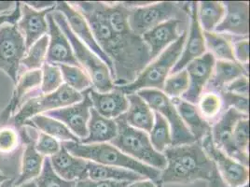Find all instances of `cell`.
<instances>
[{"mask_svg":"<svg viewBox=\"0 0 250 187\" xmlns=\"http://www.w3.org/2000/svg\"><path fill=\"white\" fill-rule=\"evenodd\" d=\"M88 23L94 40L113 64L116 86L134 82L151 62L148 48L142 38L132 30L116 33L111 28L103 2H72Z\"/></svg>","mask_w":250,"mask_h":187,"instance_id":"6da1fadb","label":"cell"},{"mask_svg":"<svg viewBox=\"0 0 250 187\" xmlns=\"http://www.w3.org/2000/svg\"><path fill=\"white\" fill-rule=\"evenodd\" d=\"M163 154L167 159V166L161 171L158 181L160 185H187L198 180L209 181L216 169L198 141L170 146Z\"/></svg>","mask_w":250,"mask_h":187,"instance_id":"7a4b0ae2","label":"cell"},{"mask_svg":"<svg viewBox=\"0 0 250 187\" xmlns=\"http://www.w3.org/2000/svg\"><path fill=\"white\" fill-rule=\"evenodd\" d=\"M61 145L63 146L72 156L104 166H118L132 170L153 182H158L161 175V170L146 166L136 161V159L126 156L108 142L83 144L81 142L64 141L61 142Z\"/></svg>","mask_w":250,"mask_h":187,"instance_id":"3957f363","label":"cell"},{"mask_svg":"<svg viewBox=\"0 0 250 187\" xmlns=\"http://www.w3.org/2000/svg\"><path fill=\"white\" fill-rule=\"evenodd\" d=\"M51 14L55 23L67 38L80 67L90 77L92 87L99 93L112 91L116 85L108 67L74 35L61 12L52 11Z\"/></svg>","mask_w":250,"mask_h":187,"instance_id":"277c9868","label":"cell"},{"mask_svg":"<svg viewBox=\"0 0 250 187\" xmlns=\"http://www.w3.org/2000/svg\"><path fill=\"white\" fill-rule=\"evenodd\" d=\"M188 31L182 32L177 41L162 52L154 61L149 63L136 80L123 86H116L127 94L137 93L144 89L163 91L164 84L172 69L179 59L187 39Z\"/></svg>","mask_w":250,"mask_h":187,"instance_id":"5b68a950","label":"cell"},{"mask_svg":"<svg viewBox=\"0 0 250 187\" xmlns=\"http://www.w3.org/2000/svg\"><path fill=\"white\" fill-rule=\"evenodd\" d=\"M118 126V133L109 141L126 156L146 166L163 170L167 166V159L164 154L157 152L150 142L149 136L142 130L136 129L125 122L123 115L115 119Z\"/></svg>","mask_w":250,"mask_h":187,"instance_id":"8992f818","label":"cell"},{"mask_svg":"<svg viewBox=\"0 0 250 187\" xmlns=\"http://www.w3.org/2000/svg\"><path fill=\"white\" fill-rule=\"evenodd\" d=\"M83 98V93L75 91L63 83L52 93L40 94L28 99L17 114L11 117V122L17 127H21L27 120L36 115L79 103Z\"/></svg>","mask_w":250,"mask_h":187,"instance_id":"52a82bcc","label":"cell"},{"mask_svg":"<svg viewBox=\"0 0 250 187\" xmlns=\"http://www.w3.org/2000/svg\"><path fill=\"white\" fill-rule=\"evenodd\" d=\"M136 94L146 101V104L152 111L162 115L167 120L170 126L172 137L171 146L196 142V140L180 118L175 105L163 91L156 89H144Z\"/></svg>","mask_w":250,"mask_h":187,"instance_id":"ba28073f","label":"cell"},{"mask_svg":"<svg viewBox=\"0 0 250 187\" xmlns=\"http://www.w3.org/2000/svg\"><path fill=\"white\" fill-rule=\"evenodd\" d=\"M184 11H182L180 6L175 2L150 3L143 7L129 9L128 23L132 32L141 37L168 20H182V12Z\"/></svg>","mask_w":250,"mask_h":187,"instance_id":"9c48e42d","label":"cell"},{"mask_svg":"<svg viewBox=\"0 0 250 187\" xmlns=\"http://www.w3.org/2000/svg\"><path fill=\"white\" fill-rule=\"evenodd\" d=\"M27 51L24 39L15 24L4 23L0 26V70L13 83H17L21 60Z\"/></svg>","mask_w":250,"mask_h":187,"instance_id":"30bf717a","label":"cell"},{"mask_svg":"<svg viewBox=\"0 0 250 187\" xmlns=\"http://www.w3.org/2000/svg\"><path fill=\"white\" fill-rule=\"evenodd\" d=\"M200 143L205 153L215 164L219 176L227 187H242L249 184V167L242 165L218 149L212 140L211 133L206 136Z\"/></svg>","mask_w":250,"mask_h":187,"instance_id":"8fae6325","label":"cell"},{"mask_svg":"<svg viewBox=\"0 0 250 187\" xmlns=\"http://www.w3.org/2000/svg\"><path fill=\"white\" fill-rule=\"evenodd\" d=\"M249 115H243L233 108H229L219 116L218 121L211 127V137L215 146L230 158L236 160L245 166L250 165L249 156H243L233 144V128L236 123Z\"/></svg>","mask_w":250,"mask_h":187,"instance_id":"7c38bea8","label":"cell"},{"mask_svg":"<svg viewBox=\"0 0 250 187\" xmlns=\"http://www.w3.org/2000/svg\"><path fill=\"white\" fill-rule=\"evenodd\" d=\"M54 11L62 13L74 35L108 67L111 75L113 76V64L109 57L101 50L97 42H95L92 30L83 14L75 9L70 3L64 1L56 2Z\"/></svg>","mask_w":250,"mask_h":187,"instance_id":"4fadbf2b","label":"cell"},{"mask_svg":"<svg viewBox=\"0 0 250 187\" xmlns=\"http://www.w3.org/2000/svg\"><path fill=\"white\" fill-rule=\"evenodd\" d=\"M83 93V98L79 103L45 113L44 115L60 121L74 135L79 138L80 141L88 136V122L90 119V110L93 104L89 95V89Z\"/></svg>","mask_w":250,"mask_h":187,"instance_id":"5bb4252c","label":"cell"},{"mask_svg":"<svg viewBox=\"0 0 250 187\" xmlns=\"http://www.w3.org/2000/svg\"><path fill=\"white\" fill-rule=\"evenodd\" d=\"M216 59L209 52L188 64L186 71L188 77L187 91L180 98L190 104H197L199 98L206 90V87L212 76Z\"/></svg>","mask_w":250,"mask_h":187,"instance_id":"9a60e30c","label":"cell"},{"mask_svg":"<svg viewBox=\"0 0 250 187\" xmlns=\"http://www.w3.org/2000/svg\"><path fill=\"white\" fill-rule=\"evenodd\" d=\"M197 7L198 2L190 3V26L188 35L183 47V51L176 65L172 69L170 75L179 72L187 67L188 64L199 58L207 52L206 43L203 30L199 24L197 17Z\"/></svg>","mask_w":250,"mask_h":187,"instance_id":"2e32d148","label":"cell"},{"mask_svg":"<svg viewBox=\"0 0 250 187\" xmlns=\"http://www.w3.org/2000/svg\"><path fill=\"white\" fill-rule=\"evenodd\" d=\"M54 10L55 8L36 11L24 2H21V17L17 22L16 26L24 39L26 49L31 47L43 36L48 35L49 25L47 15Z\"/></svg>","mask_w":250,"mask_h":187,"instance_id":"e0dca14e","label":"cell"},{"mask_svg":"<svg viewBox=\"0 0 250 187\" xmlns=\"http://www.w3.org/2000/svg\"><path fill=\"white\" fill-rule=\"evenodd\" d=\"M47 22L49 25V46L46 62L56 66L67 65L80 67L70 43L52 18L51 12L47 15Z\"/></svg>","mask_w":250,"mask_h":187,"instance_id":"ac0fdd59","label":"cell"},{"mask_svg":"<svg viewBox=\"0 0 250 187\" xmlns=\"http://www.w3.org/2000/svg\"><path fill=\"white\" fill-rule=\"evenodd\" d=\"M225 14L215 31L219 34H227L248 38L249 35V2L227 1L223 2Z\"/></svg>","mask_w":250,"mask_h":187,"instance_id":"d6986e66","label":"cell"},{"mask_svg":"<svg viewBox=\"0 0 250 187\" xmlns=\"http://www.w3.org/2000/svg\"><path fill=\"white\" fill-rule=\"evenodd\" d=\"M182 23L183 22L181 19H171L157 25L156 27L141 36L148 48L151 61L179 38L181 33L179 34L178 28Z\"/></svg>","mask_w":250,"mask_h":187,"instance_id":"ffe728a7","label":"cell"},{"mask_svg":"<svg viewBox=\"0 0 250 187\" xmlns=\"http://www.w3.org/2000/svg\"><path fill=\"white\" fill-rule=\"evenodd\" d=\"M42 80V70H29L23 73L15 83L11 101L4 111L11 115V117H13L28 99L40 95L42 94L40 90Z\"/></svg>","mask_w":250,"mask_h":187,"instance_id":"44dd1931","label":"cell"},{"mask_svg":"<svg viewBox=\"0 0 250 187\" xmlns=\"http://www.w3.org/2000/svg\"><path fill=\"white\" fill-rule=\"evenodd\" d=\"M89 95L93 108L104 118L115 120L125 115L129 107L126 94L118 87L106 93H99L91 87L89 88Z\"/></svg>","mask_w":250,"mask_h":187,"instance_id":"7402d4cb","label":"cell"},{"mask_svg":"<svg viewBox=\"0 0 250 187\" xmlns=\"http://www.w3.org/2000/svg\"><path fill=\"white\" fill-rule=\"evenodd\" d=\"M51 164L54 172L69 182H80L88 179V162L83 158L74 156L61 145L57 154L50 157Z\"/></svg>","mask_w":250,"mask_h":187,"instance_id":"603a6c76","label":"cell"},{"mask_svg":"<svg viewBox=\"0 0 250 187\" xmlns=\"http://www.w3.org/2000/svg\"><path fill=\"white\" fill-rule=\"evenodd\" d=\"M36 140L27 130L21 155L20 173L13 181V186L15 187L37 179L42 172L45 157L37 152L35 148Z\"/></svg>","mask_w":250,"mask_h":187,"instance_id":"cb8c5ba5","label":"cell"},{"mask_svg":"<svg viewBox=\"0 0 250 187\" xmlns=\"http://www.w3.org/2000/svg\"><path fill=\"white\" fill-rule=\"evenodd\" d=\"M129 107L123 117L127 125L145 132H149L154 123V113L146 101L137 94H127Z\"/></svg>","mask_w":250,"mask_h":187,"instance_id":"d4e9b609","label":"cell"},{"mask_svg":"<svg viewBox=\"0 0 250 187\" xmlns=\"http://www.w3.org/2000/svg\"><path fill=\"white\" fill-rule=\"evenodd\" d=\"M171 100L175 105L183 123L196 141L200 142L206 136L211 133V125L201 116L195 105L190 104L180 97Z\"/></svg>","mask_w":250,"mask_h":187,"instance_id":"484cf974","label":"cell"},{"mask_svg":"<svg viewBox=\"0 0 250 187\" xmlns=\"http://www.w3.org/2000/svg\"><path fill=\"white\" fill-rule=\"evenodd\" d=\"M88 136L81 140L83 144L104 143L111 141L118 133V126L114 119L104 118L99 115L94 108L90 110L88 122Z\"/></svg>","mask_w":250,"mask_h":187,"instance_id":"4316f807","label":"cell"},{"mask_svg":"<svg viewBox=\"0 0 250 187\" xmlns=\"http://www.w3.org/2000/svg\"><path fill=\"white\" fill-rule=\"evenodd\" d=\"M248 66L236 61H220L215 63L212 76L209 80L207 91L220 93L224 88L241 76H248Z\"/></svg>","mask_w":250,"mask_h":187,"instance_id":"83f0119b","label":"cell"},{"mask_svg":"<svg viewBox=\"0 0 250 187\" xmlns=\"http://www.w3.org/2000/svg\"><path fill=\"white\" fill-rule=\"evenodd\" d=\"M24 125L33 126L41 130L42 133L51 136L52 138L56 139L57 140H61L62 142L64 141L80 142L79 138L74 135L73 133L62 123L46 115H36L30 118L29 120H27L24 123Z\"/></svg>","mask_w":250,"mask_h":187,"instance_id":"f1b7e54d","label":"cell"},{"mask_svg":"<svg viewBox=\"0 0 250 187\" xmlns=\"http://www.w3.org/2000/svg\"><path fill=\"white\" fill-rule=\"evenodd\" d=\"M88 179L93 181H118L134 183L146 178L132 170L118 166H104L89 161Z\"/></svg>","mask_w":250,"mask_h":187,"instance_id":"f546056e","label":"cell"},{"mask_svg":"<svg viewBox=\"0 0 250 187\" xmlns=\"http://www.w3.org/2000/svg\"><path fill=\"white\" fill-rule=\"evenodd\" d=\"M225 14L223 2L202 1L197 7V17L202 30L214 32Z\"/></svg>","mask_w":250,"mask_h":187,"instance_id":"4dcf8cb0","label":"cell"},{"mask_svg":"<svg viewBox=\"0 0 250 187\" xmlns=\"http://www.w3.org/2000/svg\"><path fill=\"white\" fill-rule=\"evenodd\" d=\"M206 48L213 57L220 61H235L231 40L216 32L203 31Z\"/></svg>","mask_w":250,"mask_h":187,"instance_id":"1f68e13d","label":"cell"},{"mask_svg":"<svg viewBox=\"0 0 250 187\" xmlns=\"http://www.w3.org/2000/svg\"><path fill=\"white\" fill-rule=\"evenodd\" d=\"M48 46L49 36L45 35L27 49L21 60V66L26 70V71L42 70L43 64L46 62Z\"/></svg>","mask_w":250,"mask_h":187,"instance_id":"d6a6232c","label":"cell"},{"mask_svg":"<svg viewBox=\"0 0 250 187\" xmlns=\"http://www.w3.org/2000/svg\"><path fill=\"white\" fill-rule=\"evenodd\" d=\"M149 140L153 148L161 154L172 145L170 126L167 120L157 113H154V123L149 131Z\"/></svg>","mask_w":250,"mask_h":187,"instance_id":"836d02e7","label":"cell"},{"mask_svg":"<svg viewBox=\"0 0 250 187\" xmlns=\"http://www.w3.org/2000/svg\"><path fill=\"white\" fill-rule=\"evenodd\" d=\"M62 73V82L77 92H83L92 87L88 74L80 67L58 65Z\"/></svg>","mask_w":250,"mask_h":187,"instance_id":"e575fe53","label":"cell"},{"mask_svg":"<svg viewBox=\"0 0 250 187\" xmlns=\"http://www.w3.org/2000/svg\"><path fill=\"white\" fill-rule=\"evenodd\" d=\"M197 104L200 115L209 124L219 117L223 108V101L220 94L214 91H207L202 94Z\"/></svg>","mask_w":250,"mask_h":187,"instance_id":"d590c367","label":"cell"},{"mask_svg":"<svg viewBox=\"0 0 250 187\" xmlns=\"http://www.w3.org/2000/svg\"><path fill=\"white\" fill-rule=\"evenodd\" d=\"M35 182L37 187H76L78 184V182L65 181L58 176L52 168L50 157L44 158L42 172Z\"/></svg>","mask_w":250,"mask_h":187,"instance_id":"8d00e7d4","label":"cell"},{"mask_svg":"<svg viewBox=\"0 0 250 187\" xmlns=\"http://www.w3.org/2000/svg\"><path fill=\"white\" fill-rule=\"evenodd\" d=\"M42 84L40 88L42 94L52 93L63 84L62 73L58 66L45 62L42 66Z\"/></svg>","mask_w":250,"mask_h":187,"instance_id":"74e56055","label":"cell"},{"mask_svg":"<svg viewBox=\"0 0 250 187\" xmlns=\"http://www.w3.org/2000/svg\"><path fill=\"white\" fill-rule=\"evenodd\" d=\"M188 87V77L186 70L179 72L171 74L167 77L163 92L167 94L170 99L181 97L182 94L187 91Z\"/></svg>","mask_w":250,"mask_h":187,"instance_id":"f35d334b","label":"cell"},{"mask_svg":"<svg viewBox=\"0 0 250 187\" xmlns=\"http://www.w3.org/2000/svg\"><path fill=\"white\" fill-rule=\"evenodd\" d=\"M233 144L243 156H249L250 143V120L249 117L239 120L233 128Z\"/></svg>","mask_w":250,"mask_h":187,"instance_id":"ab89813d","label":"cell"},{"mask_svg":"<svg viewBox=\"0 0 250 187\" xmlns=\"http://www.w3.org/2000/svg\"><path fill=\"white\" fill-rule=\"evenodd\" d=\"M35 148L37 152L44 157H51L59 152L61 149V143L51 136L40 132L38 139L36 140Z\"/></svg>","mask_w":250,"mask_h":187,"instance_id":"60d3db41","label":"cell"},{"mask_svg":"<svg viewBox=\"0 0 250 187\" xmlns=\"http://www.w3.org/2000/svg\"><path fill=\"white\" fill-rule=\"evenodd\" d=\"M219 94L221 95L225 111L229 108H233L243 115H249V97L226 91H222Z\"/></svg>","mask_w":250,"mask_h":187,"instance_id":"b9f144b4","label":"cell"},{"mask_svg":"<svg viewBox=\"0 0 250 187\" xmlns=\"http://www.w3.org/2000/svg\"><path fill=\"white\" fill-rule=\"evenodd\" d=\"M233 56L236 62L240 63L243 66H248L250 59V50H249V39L244 38L234 42L232 45Z\"/></svg>","mask_w":250,"mask_h":187,"instance_id":"7bdbcfd3","label":"cell"},{"mask_svg":"<svg viewBox=\"0 0 250 187\" xmlns=\"http://www.w3.org/2000/svg\"><path fill=\"white\" fill-rule=\"evenodd\" d=\"M223 91L249 97V79L248 76H241L229 83Z\"/></svg>","mask_w":250,"mask_h":187,"instance_id":"ee69618b","label":"cell"},{"mask_svg":"<svg viewBox=\"0 0 250 187\" xmlns=\"http://www.w3.org/2000/svg\"><path fill=\"white\" fill-rule=\"evenodd\" d=\"M131 183L118 181H93L85 179L78 182L77 187H127Z\"/></svg>","mask_w":250,"mask_h":187,"instance_id":"f6af8a7d","label":"cell"},{"mask_svg":"<svg viewBox=\"0 0 250 187\" xmlns=\"http://www.w3.org/2000/svg\"><path fill=\"white\" fill-rule=\"evenodd\" d=\"M21 17V2H16L14 10L11 13L0 17V26L4 23L15 24Z\"/></svg>","mask_w":250,"mask_h":187,"instance_id":"bcb514c9","label":"cell"},{"mask_svg":"<svg viewBox=\"0 0 250 187\" xmlns=\"http://www.w3.org/2000/svg\"><path fill=\"white\" fill-rule=\"evenodd\" d=\"M24 3L29 7H31L32 9L39 11L56 7V2H53V1H27Z\"/></svg>","mask_w":250,"mask_h":187,"instance_id":"7dc6e473","label":"cell"},{"mask_svg":"<svg viewBox=\"0 0 250 187\" xmlns=\"http://www.w3.org/2000/svg\"><path fill=\"white\" fill-rule=\"evenodd\" d=\"M16 2L12 1H0V17L11 13L14 10Z\"/></svg>","mask_w":250,"mask_h":187,"instance_id":"c3c4849f","label":"cell"},{"mask_svg":"<svg viewBox=\"0 0 250 187\" xmlns=\"http://www.w3.org/2000/svg\"><path fill=\"white\" fill-rule=\"evenodd\" d=\"M209 187H227V186L224 184V182L222 181L221 177L219 176L217 168L215 169L213 175L209 180Z\"/></svg>","mask_w":250,"mask_h":187,"instance_id":"681fc988","label":"cell"},{"mask_svg":"<svg viewBox=\"0 0 250 187\" xmlns=\"http://www.w3.org/2000/svg\"><path fill=\"white\" fill-rule=\"evenodd\" d=\"M127 187H158L155 182L148 180V179H143L140 181H136L134 183H131Z\"/></svg>","mask_w":250,"mask_h":187,"instance_id":"f907efd6","label":"cell"},{"mask_svg":"<svg viewBox=\"0 0 250 187\" xmlns=\"http://www.w3.org/2000/svg\"><path fill=\"white\" fill-rule=\"evenodd\" d=\"M13 181H14V179L11 178V179L5 181V182L0 186V187H37L35 180L30 181V182H27V183H25V184H22L21 186H17V187L13 186Z\"/></svg>","mask_w":250,"mask_h":187,"instance_id":"816d5d0a","label":"cell"},{"mask_svg":"<svg viewBox=\"0 0 250 187\" xmlns=\"http://www.w3.org/2000/svg\"><path fill=\"white\" fill-rule=\"evenodd\" d=\"M9 179H11V178L7 176V175H5V174L0 170V186H1L5 181H7V180H9Z\"/></svg>","mask_w":250,"mask_h":187,"instance_id":"f5cc1de1","label":"cell"},{"mask_svg":"<svg viewBox=\"0 0 250 187\" xmlns=\"http://www.w3.org/2000/svg\"><path fill=\"white\" fill-rule=\"evenodd\" d=\"M77 185H78V184H77Z\"/></svg>","mask_w":250,"mask_h":187,"instance_id":"db71d44e","label":"cell"}]
</instances>
